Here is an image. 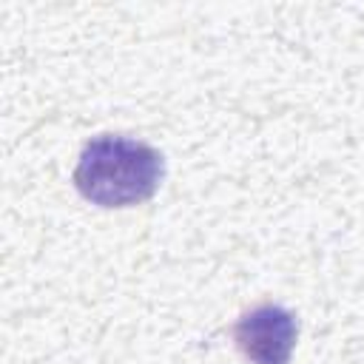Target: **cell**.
Listing matches in <instances>:
<instances>
[{
    "label": "cell",
    "mask_w": 364,
    "mask_h": 364,
    "mask_svg": "<svg viewBox=\"0 0 364 364\" xmlns=\"http://www.w3.org/2000/svg\"><path fill=\"white\" fill-rule=\"evenodd\" d=\"M165 176V159L156 148L102 134L94 136L74 168L77 191L100 208H128L151 199Z\"/></svg>",
    "instance_id": "obj_1"
},
{
    "label": "cell",
    "mask_w": 364,
    "mask_h": 364,
    "mask_svg": "<svg viewBox=\"0 0 364 364\" xmlns=\"http://www.w3.org/2000/svg\"><path fill=\"white\" fill-rule=\"evenodd\" d=\"M296 336V316L279 304H259L250 313H245L233 327L239 350L253 364H290Z\"/></svg>",
    "instance_id": "obj_2"
}]
</instances>
